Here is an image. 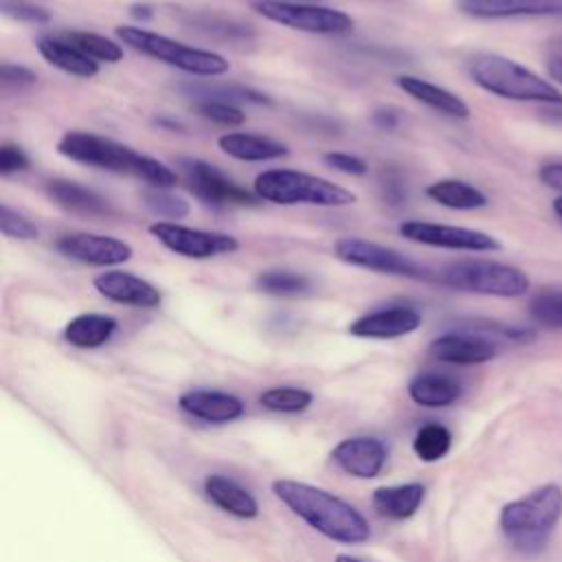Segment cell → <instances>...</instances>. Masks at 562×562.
Returning <instances> with one entry per match:
<instances>
[{
	"label": "cell",
	"mask_w": 562,
	"mask_h": 562,
	"mask_svg": "<svg viewBox=\"0 0 562 562\" xmlns=\"http://www.w3.org/2000/svg\"><path fill=\"white\" fill-rule=\"evenodd\" d=\"M272 492L299 518H303L310 527L334 542L362 544L371 536L364 516L353 505L323 487L292 479H279L272 483Z\"/></svg>",
	"instance_id": "6da1fadb"
},
{
	"label": "cell",
	"mask_w": 562,
	"mask_h": 562,
	"mask_svg": "<svg viewBox=\"0 0 562 562\" xmlns=\"http://www.w3.org/2000/svg\"><path fill=\"white\" fill-rule=\"evenodd\" d=\"M57 151L75 162L114 171V173L136 176L162 189L173 187L178 180V176L165 162L143 156L112 138H105L92 132H79V130L66 132L57 143Z\"/></svg>",
	"instance_id": "7a4b0ae2"
},
{
	"label": "cell",
	"mask_w": 562,
	"mask_h": 562,
	"mask_svg": "<svg viewBox=\"0 0 562 562\" xmlns=\"http://www.w3.org/2000/svg\"><path fill=\"white\" fill-rule=\"evenodd\" d=\"M560 518L562 487L547 483L527 496L507 503L501 509V529L514 549L522 553H538L549 542Z\"/></svg>",
	"instance_id": "3957f363"
},
{
	"label": "cell",
	"mask_w": 562,
	"mask_h": 562,
	"mask_svg": "<svg viewBox=\"0 0 562 562\" xmlns=\"http://www.w3.org/2000/svg\"><path fill=\"white\" fill-rule=\"evenodd\" d=\"M468 72L479 88L496 97L562 105V92L553 83L509 57L496 53H476L468 61Z\"/></svg>",
	"instance_id": "277c9868"
},
{
	"label": "cell",
	"mask_w": 562,
	"mask_h": 562,
	"mask_svg": "<svg viewBox=\"0 0 562 562\" xmlns=\"http://www.w3.org/2000/svg\"><path fill=\"white\" fill-rule=\"evenodd\" d=\"M255 195L274 204H314V206H347L356 202V193L325 180L321 176L292 171V169H268L255 178Z\"/></svg>",
	"instance_id": "5b68a950"
},
{
	"label": "cell",
	"mask_w": 562,
	"mask_h": 562,
	"mask_svg": "<svg viewBox=\"0 0 562 562\" xmlns=\"http://www.w3.org/2000/svg\"><path fill=\"white\" fill-rule=\"evenodd\" d=\"M116 37L130 48L189 75L215 77V75H224L231 68L226 57L217 53L187 46L182 42H176L167 35H160L140 26H119Z\"/></svg>",
	"instance_id": "8992f818"
},
{
	"label": "cell",
	"mask_w": 562,
	"mask_h": 562,
	"mask_svg": "<svg viewBox=\"0 0 562 562\" xmlns=\"http://www.w3.org/2000/svg\"><path fill=\"white\" fill-rule=\"evenodd\" d=\"M441 283L454 290L514 299L529 290V277L507 263L490 259H463L441 270Z\"/></svg>",
	"instance_id": "52a82bcc"
},
{
	"label": "cell",
	"mask_w": 562,
	"mask_h": 562,
	"mask_svg": "<svg viewBox=\"0 0 562 562\" xmlns=\"http://www.w3.org/2000/svg\"><path fill=\"white\" fill-rule=\"evenodd\" d=\"M255 11L266 20H272L281 26L318 33V35H340L353 29V18L345 11L316 7V4H296L285 0H257Z\"/></svg>",
	"instance_id": "ba28073f"
},
{
	"label": "cell",
	"mask_w": 562,
	"mask_h": 562,
	"mask_svg": "<svg viewBox=\"0 0 562 562\" xmlns=\"http://www.w3.org/2000/svg\"><path fill=\"white\" fill-rule=\"evenodd\" d=\"M334 252L340 261L358 268H367L380 274H391V277H411L419 279L426 274V270L413 261L411 257L402 255L395 248L367 241L360 237H342L334 244Z\"/></svg>",
	"instance_id": "9c48e42d"
},
{
	"label": "cell",
	"mask_w": 562,
	"mask_h": 562,
	"mask_svg": "<svg viewBox=\"0 0 562 562\" xmlns=\"http://www.w3.org/2000/svg\"><path fill=\"white\" fill-rule=\"evenodd\" d=\"M149 233L165 248L189 259H209V257L235 252L239 248V241L233 235L191 228L176 222H154L149 226Z\"/></svg>",
	"instance_id": "30bf717a"
},
{
	"label": "cell",
	"mask_w": 562,
	"mask_h": 562,
	"mask_svg": "<svg viewBox=\"0 0 562 562\" xmlns=\"http://www.w3.org/2000/svg\"><path fill=\"white\" fill-rule=\"evenodd\" d=\"M180 167L187 178V187L204 204H211V206H255L257 204L246 189L235 184L215 165H209L200 158H182Z\"/></svg>",
	"instance_id": "8fae6325"
},
{
	"label": "cell",
	"mask_w": 562,
	"mask_h": 562,
	"mask_svg": "<svg viewBox=\"0 0 562 562\" xmlns=\"http://www.w3.org/2000/svg\"><path fill=\"white\" fill-rule=\"evenodd\" d=\"M400 235L408 241L435 246V248H450V250H470V252H487L498 250L501 244L474 228L463 226H448V224H435V222H419V220H406L400 224Z\"/></svg>",
	"instance_id": "7c38bea8"
},
{
	"label": "cell",
	"mask_w": 562,
	"mask_h": 562,
	"mask_svg": "<svg viewBox=\"0 0 562 562\" xmlns=\"http://www.w3.org/2000/svg\"><path fill=\"white\" fill-rule=\"evenodd\" d=\"M57 250L88 266H119L132 259L134 250L127 241L97 233H70L57 239Z\"/></svg>",
	"instance_id": "4fadbf2b"
},
{
	"label": "cell",
	"mask_w": 562,
	"mask_h": 562,
	"mask_svg": "<svg viewBox=\"0 0 562 562\" xmlns=\"http://www.w3.org/2000/svg\"><path fill=\"white\" fill-rule=\"evenodd\" d=\"M94 290L105 296L108 301L121 303V305H132V307H158L162 301V294L156 285L149 281L123 272V270H108L94 277L92 281Z\"/></svg>",
	"instance_id": "5bb4252c"
},
{
	"label": "cell",
	"mask_w": 562,
	"mask_h": 562,
	"mask_svg": "<svg viewBox=\"0 0 562 562\" xmlns=\"http://www.w3.org/2000/svg\"><path fill=\"white\" fill-rule=\"evenodd\" d=\"M422 325L417 310L406 305H391L369 312L349 325V334L358 338H400Z\"/></svg>",
	"instance_id": "9a60e30c"
},
{
	"label": "cell",
	"mask_w": 562,
	"mask_h": 562,
	"mask_svg": "<svg viewBox=\"0 0 562 562\" xmlns=\"http://www.w3.org/2000/svg\"><path fill=\"white\" fill-rule=\"evenodd\" d=\"M430 356L439 362L448 364H483L496 356V342L470 334V331H450L439 338H435L428 347Z\"/></svg>",
	"instance_id": "2e32d148"
},
{
	"label": "cell",
	"mask_w": 562,
	"mask_h": 562,
	"mask_svg": "<svg viewBox=\"0 0 562 562\" xmlns=\"http://www.w3.org/2000/svg\"><path fill=\"white\" fill-rule=\"evenodd\" d=\"M331 459L356 479H373L384 468L386 448L375 437H349L331 450Z\"/></svg>",
	"instance_id": "e0dca14e"
},
{
	"label": "cell",
	"mask_w": 562,
	"mask_h": 562,
	"mask_svg": "<svg viewBox=\"0 0 562 562\" xmlns=\"http://www.w3.org/2000/svg\"><path fill=\"white\" fill-rule=\"evenodd\" d=\"M459 9L481 20L549 18L562 15V0H459Z\"/></svg>",
	"instance_id": "ac0fdd59"
},
{
	"label": "cell",
	"mask_w": 562,
	"mask_h": 562,
	"mask_svg": "<svg viewBox=\"0 0 562 562\" xmlns=\"http://www.w3.org/2000/svg\"><path fill=\"white\" fill-rule=\"evenodd\" d=\"M178 406L189 413L191 417L226 424L244 415V402L224 391H209V389H191L184 391L178 400Z\"/></svg>",
	"instance_id": "d6986e66"
},
{
	"label": "cell",
	"mask_w": 562,
	"mask_h": 562,
	"mask_svg": "<svg viewBox=\"0 0 562 562\" xmlns=\"http://www.w3.org/2000/svg\"><path fill=\"white\" fill-rule=\"evenodd\" d=\"M395 83L400 86V90H404L408 97H413L415 101L446 114V116H452V119H468L470 116V108L468 103L457 97L454 92L437 86V83H430L426 79H419V77H413V75H400L395 79Z\"/></svg>",
	"instance_id": "ffe728a7"
},
{
	"label": "cell",
	"mask_w": 562,
	"mask_h": 562,
	"mask_svg": "<svg viewBox=\"0 0 562 562\" xmlns=\"http://www.w3.org/2000/svg\"><path fill=\"white\" fill-rule=\"evenodd\" d=\"M220 149L237 160L246 162H263V160H277L288 156V147L274 138L259 136V134H246V132H228L217 138Z\"/></svg>",
	"instance_id": "44dd1931"
},
{
	"label": "cell",
	"mask_w": 562,
	"mask_h": 562,
	"mask_svg": "<svg viewBox=\"0 0 562 562\" xmlns=\"http://www.w3.org/2000/svg\"><path fill=\"white\" fill-rule=\"evenodd\" d=\"M204 492L220 509L237 516V518H255L259 514V505L250 492H246L239 483L222 476L211 474L204 481Z\"/></svg>",
	"instance_id": "7402d4cb"
},
{
	"label": "cell",
	"mask_w": 562,
	"mask_h": 562,
	"mask_svg": "<svg viewBox=\"0 0 562 562\" xmlns=\"http://www.w3.org/2000/svg\"><path fill=\"white\" fill-rule=\"evenodd\" d=\"M119 323L114 316L108 314H79L75 318H70L64 327V338L66 342H70L72 347L79 349H97L101 345H105L114 331H116Z\"/></svg>",
	"instance_id": "603a6c76"
},
{
	"label": "cell",
	"mask_w": 562,
	"mask_h": 562,
	"mask_svg": "<svg viewBox=\"0 0 562 562\" xmlns=\"http://www.w3.org/2000/svg\"><path fill=\"white\" fill-rule=\"evenodd\" d=\"M37 50L48 64H53L55 68H59L68 75L92 77L99 72V61L83 55L79 48H75L64 37H40Z\"/></svg>",
	"instance_id": "cb8c5ba5"
},
{
	"label": "cell",
	"mask_w": 562,
	"mask_h": 562,
	"mask_svg": "<svg viewBox=\"0 0 562 562\" xmlns=\"http://www.w3.org/2000/svg\"><path fill=\"white\" fill-rule=\"evenodd\" d=\"M424 494H426V490H424L422 483L384 485V487H378L373 492L371 501H373V507L382 516L402 520V518L413 516L419 509V505L424 501Z\"/></svg>",
	"instance_id": "d4e9b609"
},
{
	"label": "cell",
	"mask_w": 562,
	"mask_h": 562,
	"mask_svg": "<svg viewBox=\"0 0 562 562\" xmlns=\"http://www.w3.org/2000/svg\"><path fill=\"white\" fill-rule=\"evenodd\" d=\"M46 191L53 198V202H57L66 211H75V213H83V215L108 213V202L97 191H92L79 182L55 178V180L46 182Z\"/></svg>",
	"instance_id": "484cf974"
},
{
	"label": "cell",
	"mask_w": 562,
	"mask_h": 562,
	"mask_svg": "<svg viewBox=\"0 0 562 562\" xmlns=\"http://www.w3.org/2000/svg\"><path fill=\"white\" fill-rule=\"evenodd\" d=\"M408 395L426 408H443L459 400L461 386L457 380L439 373H419L408 382Z\"/></svg>",
	"instance_id": "4316f807"
},
{
	"label": "cell",
	"mask_w": 562,
	"mask_h": 562,
	"mask_svg": "<svg viewBox=\"0 0 562 562\" xmlns=\"http://www.w3.org/2000/svg\"><path fill=\"white\" fill-rule=\"evenodd\" d=\"M426 195L446 206V209H454V211H472V209H481L487 204V198L483 191H479L474 184L463 182V180H437L432 184L426 187Z\"/></svg>",
	"instance_id": "83f0119b"
},
{
	"label": "cell",
	"mask_w": 562,
	"mask_h": 562,
	"mask_svg": "<svg viewBox=\"0 0 562 562\" xmlns=\"http://www.w3.org/2000/svg\"><path fill=\"white\" fill-rule=\"evenodd\" d=\"M184 92L195 101H222V103H237V101H246V103H257V105H270V97H266L263 92L248 88V86H237V83H220V86H209V83H187Z\"/></svg>",
	"instance_id": "f1b7e54d"
},
{
	"label": "cell",
	"mask_w": 562,
	"mask_h": 562,
	"mask_svg": "<svg viewBox=\"0 0 562 562\" xmlns=\"http://www.w3.org/2000/svg\"><path fill=\"white\" fill-rule=\"evenodd\" d=\"M184 24L204 35H211L217 40H228V42H244V40L252 37V29L248 24H244L235 18H226V15L209 13V11L187 13Z\"/></svg>",
	"instance_id": "f546056e"
},
{
	"label": "cell",
	"mask_w": 562,
	"mask_h": 562,
	"mask_svg": "<svg viewBox=\"0 0 562 562\" xmlns=\"http://www.w3.org/2000/svg\"><path fill=\"white\" fill-rule=\"evenodd\" d=\"M257 290L272 296H296L310 290V279L292 270H263L255 279Z\"/></svg>",
	"instance_id": "4dcf8cb0"
},
{
	"label": "cell",
	"mask_w": 562,
	"mask_h": 562,
	"mask_svg": "<svg viewBox=\"0 0 562 562\" xmlns=\"http://www.w3.org/2000/svg\"><path fill=\"white\" fill-rule=\"evenodd\" d=\"M66 42H70L75 48H79L83 55H88L94 61H119L123 57V48L97 33H88V31H70L61 35Z\"/></svg>",
	"instance_id": "1f68e13d"
},
{
	"label": "cell",
	"mask_w": 562,
	"mask_h": 562,
	"mask_svg": "<svg viewBox=\"0 0 562 562\" xmlns=\"http://www.w3.org/2000/svg\"><path fill=\"white\" fill-rule=\"evenodd\" d=\"M452 443V435L446 426L441 424H426L417 430L413 439V450L422 461H439L441 457L448 454Z\"/></svg>",
	"instance_id": "d6a6232c"
},
{
	"label": "cell",
	"mask_w": 562,
	"mask_h": 562,
	"mask_svg": "<svg viewBox=\"0 0 562 562\" xmlns=\"http://www.w3.org/2000/svg\"><path fill=\"white\" fill-rule=\"evenodd\" d=\"M259 404L274 413H301L312 404V393L299 386H272L259 395Z\"/></svg>",
	"instance_id": "836d02e7"
},
{
	"label": "cell",
	"mask_w": 562,
	"mask_h": 562,
	"mask_svg": "<svg viewBox=\"0 0 562 562\" xmlns=\"http://www.w3.org/2000/svg\"><path fill=\"white\" fill-rule=\"evenodd\" d=\"M143 204L149 213L162 220H182L189 215L191 206L182 195H176L162 187H149L143 191Z\"/></svg>",
	"instance_id": "e575fe53"
},
{
	"label": "cell",
	"mask_w": 562,
	"mask_h": 562,
	"mask_svg": "<svg viewBox=\"0 0 562 562\" xmlns=\"http://www.w3.org/2000/svg\"><path fill=\"white\" fill-rule=\"evenodd\" d=\"M531 318L549 329H562V292L547 290L531 299L529 305Z\"/></svg>",
	"instance_id": "d590c367"
},
{
	"label": "cell",
	"mask_w": 562,
	"mask_h": 562,
	"mask_svg": "<svg viewBox=\"0 0 562 562\" xmlns=\"http://www.w3.org/2000/svg\"><path fill=\"white\" fill-rule=\"evenodd\" d=\"M0 231L4 237L11 239H35L40 233L31 220L13 211L9 204H2L0 209Z\"/></svg>",
	"instance_id": "8d00e7d4"
},
{
	"label": "cell",
	"mask_w": 562,
	"mask_h": 562,
	"mask_svg": "<svg viewBox=\"0 0 562 562\" xmlns=\"http://www.w3.org/2000/svg\"><path fill=\"white\" fill-rule=\"evenodd\" d=\"M195 105H198V112H200L204 119H209V121H213V123H220V125L233 127V125H241V123L246 121V114H244L237 105H233V103L200 101V103H195Z\"/></svg>",
	"instance_id": "74e56055"
},
{
	"label": "cell",
	"mask_w": 562,
	"mask_h": 562,
	"mask_svg": "<svg viewBox=\"0 0 562 562\" xmlns=\"http://www.w3.org/2000/svg\"><path fill=\"white\" fill-rule=\"evenodd\" d=\"M2 13L9 15V18H15V20H22V22H35V24H42V22H48L50 20V13L42 7H35V4H24V2H11V0H2Z\"/></svg>",
	"instance_id": "f35d334b"
},
{
	"label": "cell",
	"mask_w": 562,
	"mask_h": 562,
	"mask_svg": "<svg viewBox=\"0 0 562 562\" xmlns=\"http://www.w3.org/2000/svg\"><path fill=\"white\" fill-rule=\"evenodd\" d=\"M35 81H37L35 72H31L24 66H15V64L0 66V83L4 90H22L26 86H33Z\"/></svg>",
	"instance_id": "ab89813d"
},
{
	"label": "cell",
	"mask_w": 562,
	"mask_h": 562,
	"mask_svg": "<svg viewBox=\"0 0 562 562\" xmlns=\"http://www.w3.org/2000/svg\"><path fill=\"white\" fill-rule=\"evenodd\" d=\"M323 160L336 169V171H342V173H349V176H364L367 173V162L358 156H351V154H345V151H329L323 156Z\"/></svg>",
	"instance_id": "60d3db41"
},
{
	"label": "cell",
	"mask_w": 562,
	"mask_h": 562,
	"mask_svg": "<svg viewBox=\"0 0 562 562\" xmlns=\"http://www.w3.org/2000/svg\"><path fill=\"white\" fill-rule=\"evenodd\" d=\"M380 189H382V198H384L389 204H393V206H397V204H402V202L406 200L404 180H402V176H400L395 169L382 171V176H380Z\"/></svg>",
	"instance_id": "b9f144b4"
},
{
	"label": "cell",
	"mask_w": 562,
	"mask_h": 562,
	"mask_svg": "<svg viewBox=\"0 0 562 562\" xmlns=\"http://www.w3.org/2000/svg\"><path fill=\"white\" fill-rule=\"evenodd\" d=\"M26 167H29V158H26V154L18 145L4 143L0 147V173L2 176L15 173V171H24Z\"/></svg>",
	"instance_id": "7bdbcfd3"
},
{
	"label": "cell",
	"mask_w": 562,
	"mask_h": 562,
	"mask_svg": "<svg viewBox=\"0 0 562 562\" xmlns=\"http://www.w3.org/2000/svg\"><path fill=\"white\" fill-rule=\"evenodd\" d=\"M538 176H540L542 184H547V187H551V189H555V191L562 193V165H560V162H547V165H542L540 171H538Z\"/></svg>",
	"instance_id": "ee69618b"
},
{
	"label": "cell",
	"mask_w": 562,
	"mask_h": 562,
	"mask_svg": "<svg viewBox=\"0 0 562 562\" xmlns=\"http://www.w3.org/2000/svg\"><path fill=\"white\" fill-rule=\"evenodd\" d=\"M373 123L382 130H393L400 123V114L393 108H380L373 112Z\"/></svg>",
	"instance_id": "f6af8a7d"
},
{
	"label": "cell",
	"mask_w": 562,
	"mask_h": 562,
	"mask_svg": "<svg viewBox=\"0 0 562 562\" xmlns=\"http://www.w3.org/2000/svg\"><path fill=\"white\" fill-rule=\"evenodd\" d=\"M547 72L555 83H562V53H555L547 61Z\"/></svg>",
	"instance_id": "bcb514c9"
},
{
	"label": "cell",
	"mask_w": 562,
	"mask_h": 562,
	"mask_svg": "<svg viewBox=\"0 0 562 562\" xmlns=\"http://www.w3.org/2000/svg\"><path fill=\"white\" fill-rule=\"evenodd\" d=\"M130 13H132V18H136V20H149V18H151V9H149L147 4H134V7L130 9Z\"/></svg>",
	"instance_id": "7dc6e473"
},
{
	"label": "cell",
	"mask_w": 562,
	"mask_h": 562,
	"mask_svg": "<svg viewBox=\"0 0 562 562\" xmlns=\"http://www.w3.org/2000/svg\"><path fill=\"white\" fill-rule=\"evenodd\" d=\"M553 211H555V215L562 220V195L553 200Z\"/></svg>",
	"instance_id": "c3c4849f"
},
{
	"label": "cell",
	"mask_w": 562,
	"mask_h": 562,
	"mask_svg": "<svg viewBox=\"0 0 562 562\" xmlns=\"http://www.w3.org/2000/svg\"><path fill=\"white\" fill-rule=\"evenodd\" d=\"M334 562H360L358 558H351V555H336Z\"/></svg>",
	"instance_id": "681fc988"
}]
</instances>
